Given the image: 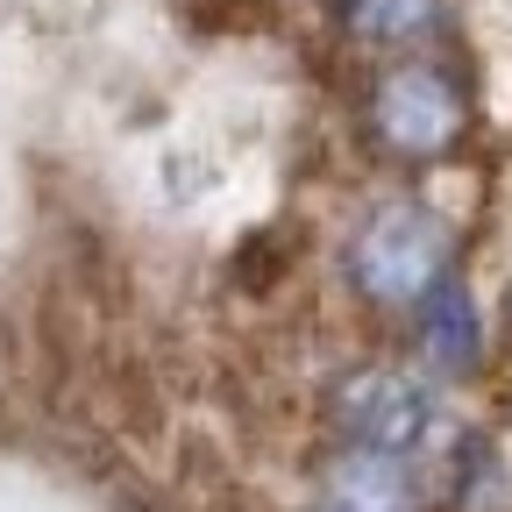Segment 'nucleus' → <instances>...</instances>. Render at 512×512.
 <instances>
[{
  "mask_svg": "<svg viewBox=\"0 0 512 512\" xmlns=\"http://www.w3.org/2000/svg\"><path fill=\"white\" fill-rule=\"evenodd\" d=\"M349 278L384 306H413L434 278H448V228L420 200H384L349 242Z\"/></svg>",
  "mask_w": 512,
  "mask_h": 512,
  "instance_id": "f257e3e1",
  "label": "nucleus"
},
{
  "mask_svg": "<svg viewBox=\"0 0 512 512\" xmlns=\"http://www.w3.org/2000/svg\"><path fill=\"white\" fill-rule=\"evenodd\" d=\"M335 427L356 448H384V456H420L441 427V399L406 370H356L335 384Z\"/></svg>",
  "mask_w": 512,
  "mask_h": 512,
  "instance_id": "f03ea898",
  "label": "nucleus"
},
{
  "mask_svg": "<svg viewBox=\"0 0 512 512\" xmlns=\"http://www.w3.org/2000/svg\"><path fill=\"white\" fill-rule=\"evenodd\" d=\"M456 128H463V100L441 72H427V64H406V72H392L377 86V136L392 150L434 157V150L456 143Z\"/></svg>",
  "mask_w": 512,
  "mask_h": 512,
  "instance_id": "7ed1b4c3",
  "label": "nucleus"
},
{
  "mask_svg": "<svg viewBox=\"0 0 512 512\" xmlns=\"http://www.w3.org/2000/svg\"><path fill=\"white\" fill-rule=\"evenodd\" d=\"M320 512H420L413 484H406V456L384 448H356L328 470V505Z\"/></svg>",
  "mask_w": 512,
  "mask_h": 512,
  "instance_id": "20e7f679",
  "label": "nucleus"
},
{
  "mask_svg": "<svg viewBox=\"0 0 512 512\" xmlns=\"http://www.w3.org/2000/svg\"><path fill=\"white\" fill-rule=\"evenodd\" d=\"M413 306H420V335H427L434 363L441 370H470L477 363V306H470V292L456 278H434Z\"/></svg>",
  "mask_w": 512,
  "mask_h": 512,
  "instance_id": "39448f33",
  "label": "nucleus"
},
{
  "mask_svg": "<svg viewBox=\"0 0 512 512\" xmlns=\"http://www.w3.org/2000/svg\"><path fill=\"white\" fill-rule=\"evenodd\" d=\"M434 15H441L434 0H349V29H356V36H377V43L427 36Z\"/></svg>",
  "mask_w": 512,
  "mask_h": 512,
  "instance_id": "423d86ee",
  "label": "nucleus"
}]
</instances>
